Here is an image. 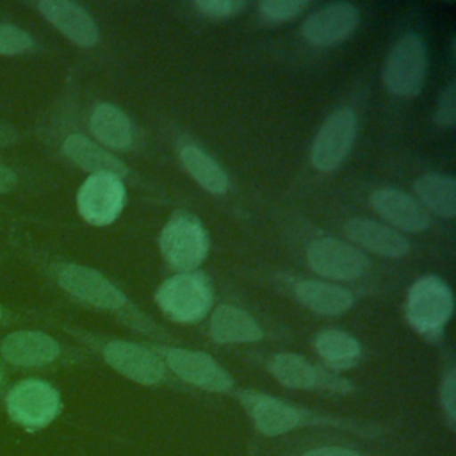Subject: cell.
Returning <instances> with one entry per match:
<instances>
[{
	"instance_id": "22",
	"label": "cell",
	"mask_w": 456,
	"mask_h": 456,
	"mask_svg": "<svg viewBox=\"0 0 456 456\" xmlns=\"http://www.w3.org/2000/svg\"><path fill=\"white\" fill-rule=\"evenodd\" d=\"M93 135L112 150H126L134 141V128L128 116L112 103H100L89 118Z\"/></svg>"
},
{
	"instance_id": "1",
	"label": "cell",
	"mask_w": 456,
	"mask_h": 456,
	"mask_svg": "<svg viewBox=\"0 0 456 456\" xmlns=\"http://www.w3.org/2000/svg\"><path fill=\"white\" fill-rule=\"evenodd\" d=\"M159 246L164 260L178 273L196 271L207 258L210 239L203 223L189 212L173 214L164 224Z\"/></svg>"
},
{
	"instance_id": "25",
	"label": "cell",
	"mask_w": 456,
	"mask_h": 456,
	"mask_svg": "<svg viewBox=\"0 0 456 456\" xmlns=\"http://www.w3.org/2000/svg\"><path fill=\"white\" fill-rule=\"evenodd\" d=\"M317 354L335 370H344L353 367L362 354L360 342L346 331L324 330L315 337Z\"/></svg>"
},
{
	"instance_id": "27",
	"label": "cell",
	"mask_w": 456,
	"mask_h": 456,
	"mask_svg": "<svg viewBox=\"0 0 456 456\" xmlns=\"http://www.w3.org/2000/svg\"><path fill=\"white\" fill-rule=\"evenodd\" d=\"M34 45L30 34L14 27L0 25V55H16L28 50Z\"/></svg>"
},
{
	"instance_id": "33",
	"label": "cell",
	"mask_w": 456,
	"mask_h": 456,
	"mask_svg": "<svg viewBox=\"0 0 456 456\" xmlns=\"http://www.w3.org/2000/svg\"><path fill=\"white\" fill-rule=\"evenodd\" d=\"M2 381H4V372H2V367H0V385H2Z\"/></svg>"
},
{
	"instance_id": "18",
	"label": "cell",
	"mask_w": 456,
	"mask_h": 456,
	"mask_svg": "<svg viewBox=\"0 0 456 456\" xmlns=\"http://www.w3.org/2000/svg\"><path fill=\"white\" fill-rule=\"evenodd\" d=\"M2 356L20 367H34V365H46L53 362L59 353L61 346L55 338L43 331L21 330L12 331L2 340Z\"/></svg>"
},
{
	"instance_id": "3",
	"label": "cell",
	"mask_w": 456,
	"mask_h": 456,
	"mask_svg": "<svg viewBox=\"0 0 456 456\" xmlns=\"http://www.w3.org/2000/svg\"><path fill=\"white\" fill-rule=\"evenodd\" d=\"M214 292L208 280L196 271L178 273L164 280L155 292V303L166 317L176 322H196L212 308Z\"/></svg>"
},
{
	"instance_id": "12",
	"label": "cell",
	"mask_w": 456,
	"mask_h": 456,
	"mask_svg": "<svg viewBox=\"0 0 456 456\" xmlns=\"http://www.w3.org/2000/svg\"><path fill=\"white\" fill-rule=\"evenodd\" d=\"M169 369L183 381L210 392H226L232 388V376L207 353L191 349L166 351Z\"/></svg>"
},
{
	"instance_id": "13",
	"label": "cell",
	"mask_w": 456,
	"mask_h": 456,
	"mask_svg": "<svg viewBox=\"0 0 456 456\" xmlns=\"http://www.w3.org/2000/svg\"><path fill=\"white\" fill-rule=\"evenodd\" d=\"M271 374L285 387L289 388H299V390H331V392H346L347 381L340 379L338 376L331 372H324L317 367H314L308 360H305L301 354L296 353H280L273 358Z\"/></svg>"
},
{
	"instance_id": "16",
	"label": "cell",
	"mask_w": 456,
	"mask_h": 456,
	"mask_svg": "<svg viewBox=\"0 0 456 456\" xmlns=\"http://www.w3.org/2000/svg\"><path fill=\"white\" fill-rule=\"evenodd\" d=\"M239 399L256 429L264 435L276 436L294 429L301 422V411L276 397L255 390H242Z\"/></svg>"
},
{
	"instance_id": "4",
	"label": "cell",
	"mask_w": 456,
	"mask_h": 456,
	"mask_svg": "<svg viewBox=\"0 0 456 456\" xmlns=\"http://www.w3.org/2000/svg\"><path fill=\"white\" fill-rule=\"evenodd\" d=\"M426 78V48L417 34L403 36L390 50L383 66V84L395 94L417 96Z\"/></svg>"
},
{
	"instance_id": "5",
	"label": "cell",
	"mask_w": 456,
	"mask_h": 456,
	"mask_svg": "<svg viewBox=\"0 0 456 456\" xmlns=\"http://www.w3.org/2000/svg\"><path fill=\"white\" fill-rule=\"evenodd\" d=\"M9 417L27 429L48 426L61 411V395L46 381L25 379L14 385L5 399Z\"/></svg>"
},
{
	"instance_id": "21",
	"label": "cell",
	"mask_w": 456,
	"mask_h": 456,
	"mask_svg": "<svg viewBox=\"0 0 456 456\" xmlns=\"http://www.w3.org/2000/svg\"><path fill=\"white\" fill-rule=\"evenodd\" d=\"M294 294L303 306L321 315H340L354 303V296L347 289L319 280H303L296 283Z\"/></svg>"
},
{
	"instance_id": "32",
	"label": "cell",
	"mask_w": 456,
	"mask_h": 456,
	"mask_svg": "<svg viewBox=\"0 0 456 456\" xmlns=\"http://www.w3.org/2000/svg\"><path fill=\"white\" fill-rule=\"evenodd\" d=\"M18 182V176L12 169H9L7 166H2L0 164V194L4 192H9Z\"/></svg>"
},
{
	"instance_id": "30",
	"label": "cell",
	"mask_w": 456,
	"mask_h": 456,
	"mask_svg": "<svg viewBox=\"0 0 456 456\" xmlns=\"http://www.w3.org/2000/svg\"><path fill=\"white\" fill-rule=\"evenodd\" d=\"M440 401L449 417V422L452 424L454 417H456V372H454V369H449L442 379Z\"/></svg>"
},
{
	"instance_id": "23",
	"label": "cell",
	"mask_w": 456,
	"mask_h": 456,
	"mask_svg": "<svg viewBox=\"0 0 456 456\" xmlns=\"http://www.w3.org/2000/svg\"><path fill=\"white\" fill-rule=\"evenodd\" d=\"M415 194L422 207L433 214L452 219L456 214V182L452 176L440 173H426L413 183Z\"/></svg>"
},
{
	"instance_id": "9",
	"label": "cell",
	"mask_w": 456,
	"mask_h": 456,
	"mask_svg": "<svg viewBox=\"0 0 456 456\" xmlns=\"http://www.w3.org/2000/svg\"><path fill=\"white\" fill-rule=\"evenodd\" d=\"M57 280L68 294L96 308L119 310L126 305V296L110 280L91 267L66 264L59 269Z\"/></svg>"
},
{
	"instance_id": "20",
	"label": "cell",
	"mask_w": 456,
	"mask_h": 456,
	"mask_svg": "<svg viewBox=\"0 0 456 456\" xmlns=\"http://www.w3.org/2000/svg\"><path fill=\"white\" fill-rule=\"evenodd\" d=\"M210 337L217 344L256 342L264 337L260 324L235 305H219L212 312Z\"/></svg>"
},
{
	"instance_id": "28",
	"label": "cell",
	"mask_w": 456,
	"mask_h": 456,
	"mask_svg": "<svg viewBox=\"0 0 456 456\" xmlns=\"http://www.w3.org/2000/svg\"><path fill=\"white\" fill-rule=\"evenodd\" d=\"M194 7L207 18H232L237 16L244 7L246 2L242 0H198L194 2Z\"/></svg>"
},
{
	"instance_id": "2",
	"label": "cell",
	"mask_w": 456,
	"mask_h": 456,
	"mask_svg": "<svg viewBox=\"0 0 456 456\" xmlns=\"http://www.w3.org/2000/svg\"><path fill=\"white\" fill-rule=\"evenodd\" d=\"M452 314V292L438 276H422L408 290L406 319L428 340H438Z\"/></svg>"
},
{
	"instance_id": "7",
	"label": "cell",
	"mask_w": 456,
	"mask_h": 456,
	"mask_svg": "<svg viewBox=\"0 0 456 456\" xmlns=\"http://www.w3.org/2000/svg\"><path fill=\"white\" fill-rule=\"evenodd\" d=\"M126 191L123 180L112 175H89L78 189V214L93 226L114 223L125 207Z\"/></svg>"
},
{
	"instance_id": "17",
	"label": "cell",
	"mask_w": 456,
	"mask_h": 456,
	"mask_svg": "<svg viewBox=\"0 0 456 456\" xmlns=\"http://www.w3.org/2000/svg\"><path fill=\"white\" fill-rule=\"evenodd\" d=\"M344 230L349 240L383 258H401L410 251V242L403 233L372 219L354 217L346 223Z\"/></svg>"
},
{
	"instance_id": "6",
	"label": "cell",
	"mask_w": 456,
	"mask_h": 456,
	"mask_svg": "<svg viewBox=\"0 0 456 456\" xmlns=\"http://www.w3.org/2000/svg\"><path fill=\"white\" fill-rule=\"evenodd\" d=\"M356 137V114L349 107L333 110L317 130L312 148L310 162L319 171H333L347 157Z\"/></svg>"
},
{
	"instance_id": "19",
	"label": "cell",
	"mask_w": 456,
	"mask_h": 456,
	"mask_svg": "<svg viewBox=\"0 0 456 456\" xmlns=\"http://www.w3.org/2000/svg\"><path fill=\"white\" fill-rule=\"evenodd\" d=\"M62 151L71 162L89 171L91 175L103 173L112 175L119 180H123L128 175V167L121 159L114 157V153L107 151L105 148L80 134L68 135L62 142Z\"/></svg>"
},
{
	"instance_id": "8",
	"label": "cell",
	"mask_w": 456,
	"mask_h": 456,
	"mask_svg": "<svg viewBox=\"0 0 456 456\" xmlns=\"http://www.w3.org/2000/svg\"><path fill=\"white\" fill-rule=\"evenodd\" d=\"M308 265L314 273L330 280H356L365 274L367 256L353 244L338 239H317L306 251Z\"/></svg>"
},
{
	"instance_id": "15",
	"label": "cell",
	"mask_w": 456,
	"mask_h": 456,
	"mask_svg": "<svg viewBox=\"0 0 456 456\" xmlns=\"http://www.w3.org/2000/svg\"><path fill=\"white\" fill-rule=\"evenodd\" d=\"M369 203L387 223L403 232L419 233L429 226L428 210L417 200L399 189H376L370 194Z\"/></svg>"
},
{
	"instance_id": "34",
	"label": "cell",
	"mask_w": 456,
	"mask_h": 456,
	"mask_svg": "<svg viewBox=\"0 0 456 456\" xmlns=\"http://www.w3.org/2000/svg\"><path fill=\"white\" fill-rule=\"evenodd\" d=\"M0 319H2V306H0Z\"/></svg>"
},
{
	"instance_id": "11",
	"label": "cell",
	"mask_w": 456,
	"mask_h": 456,
	"mask_svg": "<svg viewBox=\"0 0 456 456\" xmlns=\"http://www.w3.org/2000/svg\"><path fill=\"white\" fill-rule=\"evenodd\" d=\"M103 358L114 370L141 385H157L164 379L162 360L139 344L112 340L105 344Z\"/></svg>"
},
{
	"instance_id": "26",
	"label": "cell",
	"mask_w": 456,
	"mask_h": 456,
	"mask_svg": "<svg viewBox=\"0 0 456 456\" xmlns=\"http://www.w3.org/2000/svg\"><path fill=\"white\" fill-rule=\"evenodd\" d=\"M306 7V0H262L258 4V12L267 23H281L296 18Z\"/></svg>"
},
{
	"instance_id": "10",
	"label": "cell",
	"mask_w": 456,
	"mask_h": 456,
	"mask_svg": "<svg viewBox=\"0 0 456 456\" xmlns=\"http://www.w3.org/2000/svg\"><path fill=\"white\" fill-rule=\"evenodd\" d=\"M360 23L358 9L349 2H333L312 12L301 25L303 37L314 46H335Z\"/></svg>"
},
{
	"instance_id": "14",
	"label": "cell",
	"mask_w": 456,
	"mask_h": 456,
	"mask_svg": "<svg viewBox=\"0 0 456 456\" xmlns=\"http://www.w3.org/2000/svg\"><path fill=\"white\" fill-rule=\"evenodd\" d=\"M36 7L71 43L84 48L98 43V27L82 5L69 0H41Z\"/></svg>"
},
{
	"instance_id": "29",
	"label": "cell",
	"mask_w": 456,
	"mask_h": 456,
	"mask_svg": "<svg viewBox=\"0 0 456 456\" xmlns=\"http://www.w3.org/2000/svg\"><path fill=\"white\" fill-rule=\"evenodd\" d=\"M454 100H456V91H454V84L451 82L442 89V93L438 96V102H436V109H435V114H433V119H435L436 126H440V128L454 126V121H456Z\"/></svg>"
},
{
	"instance_id": "24",
	"label": "cell",
	"mask_w": 456,
	"mask_h": 456,
	"mask_svg": "<svg viewBox=\"0 0 456 456\" xmlns=\"http://www.w3.org/2000/svg\"><path fill=\"white\" fill-rule=\"evenodd\" d=\"M180 160L185 171L208 192L224 194L230 187V180L223 167L201 148L194 144H185L180 150Z\"/></svg>"
},
{
	"instance_id": "31",
	"label": "cell",
	"mask_w": 456,
	"mask_h": 456,
	"mask_svg": "<svg viewBox=\"0 0 456 456\" xmlns=\"http://www.w3.org/2000/svg\"><path fill=\"white\" fill-rule=\"evenodd\" d=\"M303 456H362L356 451L351 449H344V447H319L314 451H308Z\"/></svg>"
}]
</instances>
